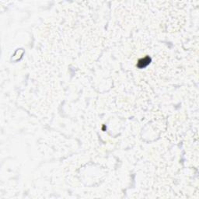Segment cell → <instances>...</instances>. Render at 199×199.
I'll use <instances>...</instances> for the list:
<instances>
[{
  "mask_svg": "<svg viewBox=\"0 0 199 199\" xmlns=\"http://www.w3.org/2000/svg\"><path fill=\"white\" fill-rule=\"evenodd\" d=\"M150 62L151 58L147 56V57L142 58V59H140L139 61V62H138L137 64V66L139 67V68H140V69H142L144 67L147 66V65L150 63Z\"/></svg>",
  "mask_w": 199,
  "mask_h": 199,
  "instance_id": "obj_1",
  "label": "cell"
}]
</instances>
